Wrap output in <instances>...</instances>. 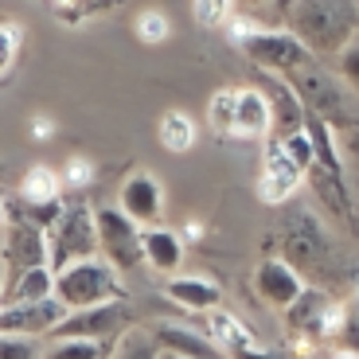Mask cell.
I'll use <instances>...</instances> for the list:
<instances>
[{
    "label": "cell",
    "mask_w": 359,
    "mask_h": 359,
    "mask_svg": "<svg viewBox=\"0 0 359 359\" xmlns=\"http://www.w3.org/2000/svg\"><path fill=\"white\" fill-rule=\"evenodd\" d=\"M196 238H203V223H199V219H191L188 231H184V243H196Z\"/></svg>",
    "instance_id": "d590c367"
},
{
    "label": "cell",
    "mask_w": 359,
    "mask_h": 359,
    "mask_svg": "<svg viewBox=\"0 0 359 359\" xmlns=\"http://www.w3.org/2000/svg\"><path fill=\"white\" fill-rule=\"evenodd\" d=\"M203 332L211 336V340H215L226 355H238V351H246V348H266L250 324H246L243 316L226 313L223 305L211 309V313H203Z\"/></svg>",
    "instance_id": "e0dca14e"
},
{
    "label": "cell",
    "mask_w": 359,
    "mask_h": 359,
    "mask_svg": "<svg viewBox=\"0 0 359 359\" xmlns=\"http://www.w3.org/2000/svg\"><path fill=\"white\" fill-rule=\"evenodd\" d=\"M269 133H273V102H269V94L258 86H238L231 141H266Z\"/></svg>",
    "instance_id": "9a60e30c"
},
{
    "label": "cell",
    "mask_w": 359,
    "mask_h": 359,
    "mask_svg": "<svg viewBox=\"0 0 359 359\" xmlns=\"http://www.w3.org/2000/svg\"><path fill=\"white\" fill-rule=\"evenodd\" d=\"M289 82H293V90L301 94L305 109L320 114L324 121H336L340 114L351 109V94H355V90L340 79V71H324V67L313 63V67H305V71L289 74Z\"/></svg>",
    "instance_id": "ba28073f"
},
{
    "label": "cell",
    "mask_w": 359,
    "mask_h": 359,
    "mask_svg": "<svg viewBox=\"0 0 359 359\" xmlns=\"http://www.w3.org/2000/svg\"><path fill=\"white\" fill-rule=\"evenodd\" d=\"M289 32H297L320 59H340L359 39V0H297Z\"/></svg>",
    "instance_id": "3957f363"
},
{
    "label": "cell",
    "mask_w": 359,
    "mask_h": 359,
    "mask_svg": "<svg viewBox=\"0 0 359 359\" xmlns=\"http://www.w3.org/2000/svg\"><path fill=\"white\" fill-rule=\"evenodd\" d=\"M133 32H137V39H141L144 47H156V43H164V39L172 36V24H168V16H164L161 8H144L141 16L133 20Z\"/></svg>",
    "instance_id": "484cf974"
},
{
    "label": "cell",
    "mask_w": 359,
    "mask_h": 359,
    "mask_svg": "<svg viewBox=\"0 0 359 359\" xmlns=\"http://www.w3.org/2000/svg\"><path fill=\"white\" fill-rule=\"evenodd\" d=\"M332 305H336V297L324 285H309L305 293L285 309V332L289 336H309V340H316V344H328L324 340V328H328Z\"/></svg>",
    "instance_id": "5bb4252c"
},
{
    "label": "cell",
    "mask_w": 359,
    "mask_h": 359,
    "mask_svg": "<svg viewBox=\"0 0 359 359\" xmlns=\"http://www.w3.org/2000/svg\"><path fill=\"white\" fill-rule=\"evenodd\" d=\"M164 348L161 340H156L153 328H137V324H129L126 332L114 340V348H109V359H161Z\"/></svg>",
    "instance_id": "7402d4cb"
},
{
    "label": "cell",
    "mask_w": 359,
    "mask_h": 359,
    "mask_svg": "<svg viewBox=\"0 0 359 359\" xmlns=\"http://www.w3.org/2000/svg\"><path fill=\"white\" fill-rule=\"evenodd\" d=\"M55 297L74 313V309H94V305H109V301H126V285H121V273L98 254V258H86V262H74V266L59 269Z\"/></svg>",
    "instance_id": "5b68a950"
},
{
    "label": "cell",
    "mask_w": 359,
    "mask_h": 359,
    "mask_svg": "<svg viewBox=\"0 0 359 359\" xmlns=\"http://www.w3.org/2000/svg\"><path fill=\"white\" fill-rule=\"evenodd\" d=\"M234 106H238V86L215 90L211 102H207V126H211V133L226 137V141L234 137Z\"/></svg>",
    "instance_id": "cb8c5ba5"
},
{
    "label": "cell",
    "mask_w": 359,
    "mask_h": 359,
    "mask_svg": "<svg viewBox=\"0 0 359 359\" xmlns=\"http://www.w3.org/2000/svg\"><path fill=\"white\" fill-rule=\"evenodd\" d=\"M117 207H121L129 219H137L141 226H156L161 215H164L161 180H156L153 172H144V168H133L126 180H121V188H117Z\"/></svg>",
    "instance_id": "4fadbf2b"
},
{
    "label": "cell",
    "mask_w": 359,
    "mask_h": 359,
    "mask_svg": "<svg viewBox=\"0 0 359 359\" xmlns=\"http://www.w3.org/2000/svg\"><path fill=\"white\" fill-rule=\"evenodd\" d=\"M278 246L281 258L293 262L301 273L309 278V285H336V278L348 273V262L336 250L332 234L324 231L320 215L309 207H293L278 226Z\"/></svg>",
    "instance_id": "6da1fadb"
},
{
    "label": "cell",
    "mask_w": 359,
    "mask_h": 359,
    "mask_svg": "<svg viewBox=\"0 0 359 359\" xmlns=\"http://www.w3.org/2000/svg\"><path fill=\"white\" fill-rule=\"evenodd\" d=\"M51 238V269L74 266V262H86V258H98L102 254V234H98V207L90 211V203L82 196L67 199L59 223L47 231Z\"/></svg>",
    "instance_id": "277c9868"
},
{
    "label": "cell",
    "mask_w": 359,
    "mask_h": 359,
    "mask_svg": "<svg viewBox=\"0 0 359 359\" xmlns=\"http://www.w3.org/2000/svg\"><path fill=\"white\" fill-rule=\"evenodd\" d=\"M117 0H82V20H94V16H102V12H109Z\"/></svg>",
    "instance_id": "836d02e7"
},
{
    "label": "cell",
    "mask_w": 359,
    "mask_h": 359,
    "mask_svg": "<svg viewBox=\"0 0 359 359\" xmlns=\"http://www.w3.org/2000/svg\"><path fill=\"white\" fill-rule=\"evenodd\" d=\"M47 348L36 336H20V332H0V359H43Z\"/></svg>",
    "instance_id": "f1b7e54d"
},
{
    "label": "cell",
    "mask_w": 359,
    "mask_h": 359,
    "mask_svg": "<svg viewBox=\"0 0 359 359\" xmlns=\"http://www.w3.org/2000/svg\"><path fill=\"white\" fill-rule=\"evenodd\" d=\"M27 129H32V137H36V141H51V137H55V121L47 114H36L32 121H27Z\"/></svg>",
    "instance_id": "d6a6232c"
},
{
    "label": "cell",
    "mask_w": 359,
    "mask_h": 359,
    "mask_svg": "<svg viewBox=\"0 0 359 359\" xmlns=\"http://www.w3.org/2000/svg\"><path fill=\"white\" fill-rule=\"evenodd\" d=\"M191 12L203 32H215L231 20V0H191Z\"/></svg>",
    "instance_id": "f546056e"
},
{
    "label": "cell",
    "mask_w": 359,
    "mask_h": 359,
    "mask_svg": "<svg viewBox=\"0 0 359 359\" xmlns=\"http://www.w3.org/2000/svg\"><path fill=\"white\" fill-rule=\"evenodd\" d=\"M153 332H156V340H161V348L164 351H176V355H188V359H231L207 332L184 328V324L161 320V324H153Z\"/></svg>",
    "instance_id": "ac0fdd59"
},
{
    "label": "cell",
    "mask_w": 359,
    "mask_h": 359,
    "mask_svg": "<svg viewBox=\"0 0 359 359\" xmlns=\"http://www.w3.org/2000/svg\"><path fill=\"white\" fill-rule=\"evenodd\" d=\"M156 137H161V144L168 149V153H188L191 144H196L199 129H196V121H191L184 109H168V114H161Z\"/></svg>",
    "instance_id": "603a6c76"
},
{
    "label": "cell",
    "mask_w": 359,
    "mask_h": 359,
    "mask_svg": "<svg viewBox=\"0 0 359 359\" xmlns=\"http://www.w3.org/2000/svg\"><path fill=\"white\" fill-rule=\"evenodd\" d=\"M226 36H231V43L266 74L289 79V74H297V71H305V67L316 63V55L309 51V43L297 36V32H289V27H269V24H262V20L246 16V12L226 20Z\"/></svg>",
    "instance_id": "7a4b0ae2"
},
{
    "label": "cell",
    "mask_w": 359,
    "mask_h": 359,
    "mask_svg": "<svg viewBox=\"0 0 359 359\" xmlns=\"http://www.w3.org/2000/svg\"><path fill=\"white\" fill-rule=\"evenodd\" d=\"M336 71H340V79H344V82H348V86L359 94V39H355V43H351L344 55H340Z\"/></svg>",
    "instance_id": "1f68e13d"
},
{
    "label": "cell",
    "mask_w": 359,
    "mask_h": 359,
    "mask_svg": "<svg viewBox=\"0 0 359 359\" xmlns=\"http://www.w3.org/2000/svg\"><path fill=\"white\" fill-rule=\"evenodd\" d=\"M16 199L24 207H43V203L63 199V172H55L51 164H32V168L20 176Z\"/></svg>",
    "instance_id": "ffe728a7"
},
{
    "label": "cell",
    "mask_w": 359,
    "mask_h": 359,
    "mask_svg": "<svg viewBox=\"0 0 359 359\" xmlns=\"http://www.w3.org/2000/svg\"><path fill=\"white\" fill-rule=\"evenodd\" d=\"M351 313L359 316V289H355V297H351Z\"/></svg>",
    "instance_id": "8d00e7d4"
},
{
    "label": "cell",
    "mask_w": 359,
    "mask_h": 359,
    "mask_svg": "<svg viewBox=\"0 0 359 359\" xmlns=\"http://www.w3.org/2000/svg\"><path fill=\"white\" fill-rule=\"evenodd\" d=\"M59 172H63V188L74 191V196H82V191L94 184V176H98V172H94V161H90V156H82V153L67 156V164Z\"/></svg>",
    "instance_id": "83f0119b"
},
{
    "label": "cell",
    "mask_w": 359,
    "mask_h": 359,
    "mask_svg": "<svg viewBox=\"0 0 359 359\" xmlns=\"http://www.w3.org/2000/svg\"><path fill=\"white\" fill-rule=\"evenodd\" d=\"M184 254H188V243L180 238L168 226H144V266L164 273V278H176L180 266H184Z\"/></svg>",
    "instance_id": "d6986e66"
},
{
    "label": "cell",
    "mask_w": 359,
    "mask_h": 359,
    "mask_svg": "<svg viewBox=\"0 0 359 359\" xmlns=\"http://www.w3.org/2000/svg\"><path fill=\"white\" fill-rule=\"evenodd\" d=\"M71 309L59 297H43V301H12L0 309V332H20L36 336V340H51L55 328L67 320Z\"/></svg>",
    "instance_id": "8fae6325"
},
{
    "label": "cell",
    "mask_w": 359,
    "mask_h": 359,
    "mask_svg": "<svg viewBox=\"0 0 359 359\" xmlns=\"http://www.w3.org/2000/svg\"><path fill=\"white\" fill-rule=\"evenodd\" d=\"M161 359H188V355H176V351H164Z\"/></svg>",
    "instance_id": "74e56055"
},
{
    "label": "cell",
    "mask_w": 359,
    "mask_h": 359,
    "mask_svg": "<svg viewBox=\"0 0 359 359\" xmlns=\"http://www.w3.org/2000/svg\"><path fill=\"white\" fill-rule=\"evenodd\" d=\"M305 289H309L305 273H301L293 262H285L281 254H266V258L254 266V293H258L269 309H278V313H285Z\"/></svg>",
    "instance_id": "7c38bea8"
},
{
    "label": "cell",
    "mask_w": 359,
    "mask_h": 359,
    "mask_svg": "<svg viewBox=\"0 0 359 359\" xmlns=\"http://www.w3.org/2000/svg\"><path fill=\"white\" fill-rule=\"evenodd\" d=\"M98 234H102V258L117 273H133L144 266V226L129 219L117 203L98 207Z\"/></svg>",
    "instance_id": "52a82bcc"
},
{
    "label": "cell",
    "mask_w": 359,
    "mask_h": 359,
    "mask_svg": "<svg viewBox=\"0 0 359 359\" xmlns=\"http://www.w3.org/2000/svg\"><path fill=\"white\" fill-rule=\"evenodd\" d=\"M164 297L184 313H211L223 305V285L203 273H176L164 281Z\"/></svg>",
    "instance_id": "2e32d148"
},
{
    "label": "cell",
    "mask_w": 359,
    "mask_h": 359,
    "mask_svg": "<svg viewBox=\"0 0 359 359\" xmlns=\"http://www.w3.org/2000/svg\"><path fill=\"white\" fill-rule=\"evenodd\" d=\"M16 199L4 203V278L32 266H51V238L47 231L16 211Z\"/></svg>",
    "instance_id": "8992f818"
},
{
    "label": "cell",
    "mask_w": 359,
    "mask_h": 359,
    "mask_svg": "<svg viewBox=\"0 0 359 359\" xmlns=\"http://www.w3.org/2000/svg\"><path fill=\"white\" fill-rule=\"evenodd\" d=\"M309 180V172L293 161L285 141L266 137V153H262V172H258V199L269 207H281L297 196V188Z\"/></svg>",
    "instance_id": "9c48e42d"
},
{
    "label": "cell",
    "mask_w": 359,
    "mask_h": 359,
    "mask_svg": "<svg viewBox=\"0 0 359 359\" xmlns=\"http://www.w3.org/2000/svg\"><path fill=\"white\" fill-rule=\"evenodd\" d=\"M293 4L297 0H243V12L254 16V20H262V24H269V27H278V24L289 27Z\"/></svg>",
    "instance_id": "4316f807"
},
{
    "label": "cell",
    "mask_w": 359,
    "mask_h": 359,
    "mask_svg": "<svg viewBox=\"0 0 359 359\" xmlns=\"http://www.w3.org/2000/svg\"><path fill=\"white\" fill-rule=\"evenodd\" d=\"M231 359H289V355H281V351H273V348H246Z\"/></svg>",
    "instance_id": "e575fe53"
},
{
    "label": "cell",
    "mask_w": 359,
    "mask_h": 359,
    "mask_svg": "<svg viewBox=\"0 0 359 359\" xmlns=\"http://www.w3.org/2000/svg\"><path fill=\"white\" fill-rule=\"evenodd\" d=\"M55 273L51 266H32L20 269L12 278H4V305L12 301H43V297H55Z\"/></svg>",
    "instance_id": "44dd1931"
},
{
    "label": "cell",
    "mask_w": 359,
    "mask_h": 359,
    "mask_svg": "<svg viewBox=\"0 0 359 359\" xmlns=\"http://www.w3.org/2000/svg\"><path fill=\"white\" fill-rule=\"evenodd\" d=\"M43 359H109V348L114 344H102V340H47Z\"/></svg>",
    "instance_id": "d4e9b609"
},
{
    "label": "cell",
    "mask_w": 359,
    "mask_h": 359,
    "mask_svg": "<svg viewBox=\"0 0 359 359\" xmlns=\"http://www.w3.org/2000/svg\"><path fill=\"white\" fill-rule=\"evenodd\" d=\"M126 328H129V305L126 301H109V305L67 313V320L55 328L51 340H102V344H114Z\"/></svg>",
    "instance_id": "30bf717a"
},
{
    "label": "cell",
    "mask_w": 359,
    "mask_h": 359,
    "mask_svg": "<svg viewBox=\"0 0 359 359\" xmlns=\"http://www.w3.org/2000/svg\"><path fill=\"white\" fill-rule=\"evenodd\" d=\"M0 36H4V63H0V71L12 74V67H16V59H20V47H24V27H20L16 20H4Z\"/></svg>",
    "instance_id": "4dcf8cb0"
}]
</instances>
